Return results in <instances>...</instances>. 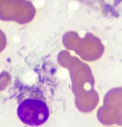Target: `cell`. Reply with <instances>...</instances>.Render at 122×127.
Wrapping results in <instances>:
<instances>
[{"label": "cell", "instance_id": "obj_1", "mask_svg": "<svg viewBox=\"0 0 122 127\" xmlns=\"http://www.w3.org/2000/svg\"><path fill=\"white\" fill-rule=\"evenodd\" d=\"M17 114L23 123L31 126H38L48 120L50 111L45 102L38 99L27 98L20 103Z\"/></svg>", "mask_w": 122, "mask_h": 127}]
</instances>
